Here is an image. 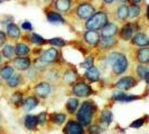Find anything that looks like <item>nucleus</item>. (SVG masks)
<instances>
[{"label": "nucleus", "mask_w": 149, "mask_h": 134, "mask_svg": "<svg viewBox=\"0 0 149 134\" xmlns=\"http://www.w3.org/2000/svg\"><path fill=\"white\" fill-rule=\"evenodd\" d=\"M105 63L111 67L112 74L114 76L123 75L129 69V60H128L127 55L118 50L108 54L105 58Z\"/></svg>", "instance_id": "f257e3e1"}, {"label": "nucleus", "mask_w": 149, "mask_h": 134, "mask_svg": "<svg viewBox=\"0 0 149 134\" xmlns=\"http://www.w3.org/2000/svg\"><path fill=\"white\" fill-rule=\"evenodd\" d=\"M103 130L100 124H91L88 126V134H101Z\"/></svg>", "instance_id": "a19ab883"}, {"label": "nucleus", "mask_w": 149, "mask_h": 134, "mask_svg": "<svg viewBox=\"0 0 149 134\" xmlns=\"http://www.w3.org/2000/svg\"><path fill=\"white\" fill-rule=\"evenodd\" d=\"M143 81H145V83L149 86V72L147 73V75H146V77H145V79H143Z\"/></svg>", "instance_id": "de8ad7c7"}, {"label": "nucleus", "mask_w": 149, "mask_h": 134, "mask_svg": "<svg viewBox=\"0 0 149 134\" xmlns=\"http://www.w3.org/2000/svg\"><path fill=\"white\" fill-rule=\"evenodd\" d=\"M2 63V55H1V52H0V64Z\"/></svg>", "instance_id": "3c124183"}, {"label": "nucleus", "mask_w": 149, "mask_h": 134, "mask_svg": "<svg viewBox=\"0 0 149 134\" xmlns=\"http://www.w3.org/2000/svg\"><path fill=\"white\" fill-rule=\"evenodd\" d=\"M24 126L28 131H36L38 126V119L37 115H31L27 114L24 117Z\"/></svg>", "instance_id": "5701e85b"}, {"label": "nucleus", "mask_w": 149, "mask_h": 134, "mask_svg": "<svg viewBox=\"0 0 149 134\" xmlns=\"http://www.w3.org/2000/svg\"><path fill=\"white\" fill-rule=\"evenodd\" d=\"M6 34H7V37L10 40H18L19 38L22 37V30L19 28V26L16 25L15 22L7 23V26H6Z\"/></svg>", "instance_id": "a211bd4d"}, {"label": "nucleus", "mask_w": 149, "mask_h": 134, "mask_svg": "<svg viewBox=\"0 0 149 134\" xmlns=\"http://www.w3.org/2000/svg\"><path fill=\"white\" fill-rule=\"evenodd\" d=\"M79 106H80V101L77 97H71L68 98L65 104V110L67 111L68 114L73 115V114H76V112L79 110Z\"/></svg>", "instance_id": "bb28decb"}, {"label": "nucleus", "mask_w": 149, "mask_h": 134, "mask_svg": "<svg viewBox=\"0 0 149 134\" xmlns=\"http://www.w3.org/2000/svg\"><path fill=\"white\" fill-rule=\"evenodd\" d=\"M6 44H7V34L0 30V48H2Z\"/></svg>", "instance_id": "37998d69"}, {"label": "nucleus", "mask_w": 149, "mask_h": 134, "mask_svg": "<svg viewBox=\"0 0 149 134\" xmlns=\"http://www.w3.org/2000/svg\"><path fill=\"white\" fill-rule=\"evenodd\" d=\"M148 122H149V115H148Z\"/></svg>", "instance_id": "6e6d98bb"}, {"label": "nucleus", "mask_w": 149, "mask_h": 134, "mask_svg": "<svg viewBox=\"0 0 149 134\" xmlns=\"http://www.w3.org/2000/svg\"><path fill=\"white\" fill-rule=\"evenodd\" d=\"M119 34V26L116 22H108L101 29V37H116Z\"/></svg>", "instance_id": "f3484780"}, {"label": "nucleus", "mask_w": 149, "mask_h": 134, "mask_svg": "<svg viewBox=\"0 0 149 134\" xmlns=\"http://www.w3.org/2000/svg\"><path fill=\"white\" fill-rule=\"evenodd\" d=\"M72 93L76 97L83 98V97H89L90 95H92L93 94V89L91 87V85H89L84 81H77L72 86Z\"/></svg>", "instance_id": "423d86ee"}, {"label": "nucleus", "mask_w": 149, "mask_h": 134, "mask_svg": "<svg viewBox=\"0 0 149 134\" xmlns=\"http://www.w3.org/2000/svg\"><path fill=\"white\" fill-rule=\"evenodd\" d=\"M84 77L86 81H89L90 83H94L100 81V77H101V74H100V69L99 67L97 66H93L90 67L89 69H86L85 74H84Z\"/></svg>", "instance_id": "412c9836"}, {"label": "nucleus", "mask_w": 149, "mask_h": 134, "mask_svg": "<svg viewBox=\"0 0 149 134\" xmlns=\"http://www.w3.org/2000/svg\"><path fill=\"white\" fill-rule=\"evenodd\" d=\"M22 28L25 31H27V32H30V31H33V26H31V23L30 21L28 20H25V21L22 23Z\"/></svg>", "instance_id": "c03bdc74"}, {"label": "nucleus", "mask_w": 149, "mask_h": 134, "mask_svg": "<svg viewBox=\"0 0 149 134\" xmlns=\"http://www.w3.org/2000/svg\"><path fill=\"white\" fill-rule=\"evenodd\" d=\"M38 119V125L39 126H44L45 124L47 123V113L46 112H42L37 115Z\"/></svg>", "instance_id": "79ce46f5"}, {"label": "nucleus", "mask_w": 149, "mask_h": 134, "mask_svg": "<svg viewBox=\"0 0 149 134\" xmlns=\"http://www.w3.org/2000/svg\"><path fill=\"white\" fill-rule=\"evenodd\" d=\"M113 122V114L110 110H103L100 114V125L103 128H107Z\"/></svg>", "instance_id": "b1692460"}, {"label": "nucleus", "mask_w": 149, "mask_h": 134, "mask_svg": "<svg viewBox=\"0 0 149 134\" xmlns=\"http://www.w3.org/2000/svg\"><path fill=\"white\" fill-rule=\"evenodd\" d=\"M75 17L80 20H88L89 18H91L92 16L95 14V7L89 2V1H84V2H81L79 3L75 9L73 10Z\"/></svg>", "instance_id": "20e7f679"}, {"label": "nucleus", "mask_w": 149, "mask_h": 134, "mask_svg": "<svg viewBox=\"0 0 149 134\" xmlns=\"http://www.w3.org/2000/svg\"><path fill=\"white\" fill-rule=\"evenodd\" d=\"M34 95L37 96L38 98H42L45 99L51 95V92H52V85L49 82H46V81H42V82L37 83L35 86H34Z\"/></svg>", "instance_id": "0eeeda50"}, {"label": "nucleus", "mask_w": 149, "mask_h": 134, "mask_svg": "<svg viewBox=\"0 0 149 134\" xmlns=\"http://www.w3.org/2000/svg\"><path fill=\"white\" fill-rule=\"evenodd\" d=\"M118 43H119V40L116 37H101L100 43L97 45V48L103 52H109V50L114 49L118 46Z\"/></svg>", "instance_id": "f8f14e48"}, {"label": "nucleus", "mask_w": 149, "mask_h": 134, "mask_svg": "<svg viewBox=\"0 0 149 134\" xmlns=\"http://www.w3.org/2000/svg\"><path fill=\"white\" fill-rule=\"evenodd\" d=\"M49 122L54 125L61 126L66 122V114L62 113V112L61 113H52V114H49Z\"/></svg>", "instance_id": "c85d7f7f"}, {"label": "nucleus", "mask_w": 149, "mask_h": 134, "mask_svg": "<svg viewBox=\"0 0 149 134\" xmlns=\"http://www.w3.org/2000/svg\"><path fill=\"white\" fill-rule=\"evenodd\" d=\"M39 58L43 60L46 64H54L60 59V52L58 49H56V47H51L48 49H46L45 52H42V55L39 56Z\"/></svg>", "instance_id": "1a4fd4ad"}, {"label": "nucleus", "mask_w": 149, "mask_h": 134, "mask_svg": "<svg viewBox=\"0 0 149 134\" xmlns=\"http://www.w3.org/2000/svg\"><path fill=\"white\" fill-rule=\"evenodd\" d=\"M134 60L137 61V64L149 65V47H142L136 49Z\"/></svg>", "instance_id": "2eb2a0df"}, {"label": "nucleus", "mask_w": 149, "mask_h": 134, "mask_svg": "<svg viewBox=\"0 0 149 134\" xmlns=\"http://www.w3.org/2000/svg\"><path fill=\"white\" fill-rule=\"evenodd\" d=\"M38 103V97L35 95H29V96L25 97V101H24V111L25 112H30L33 111L35 107H37Z\"/></svg>", "instance_id": "a878e982"}, {"label": "nucleus", "mask_w": 149, "mask_h": 134, "mask_svg": "<svg viewBox=\"0 0 149 134\" xmlns=\"http://www.w3.org/2000/svg\"><path fill=\"white\" fill-rule=\"evenodd\" d=\"M27 39L36 46H43V45L47 44L46 39H44L42 36H39L38 34H35V32H29V35H27Z\"/></svg>", "instance_id": "f704fd0d"}, {"label": "nucleus", "mask_w": 149, "mask_h": 134, "mask_svg": "<svg viewBox=\"0 0 149 134\" xmlns=\"http://www.w3.org/2000/svg\"><path fill=\"white\" fill-rule=\"evenodd\" d=\"M46 18L52 23H65L64 17L56 10H46Z\"/></svg>", "instance_id": "393cba45"}, {"label": "nucleus", "mask_w": 149, "mask_h": 134, "mask_svg": "<svg viewBox=\"0 0 149 134\" xmlns=\"http://www.w3.org/2000/svg\"><path fill=\"white\" fill-rule=\"evenodd\" d=\"M24 101H25V97L22 95V92H14L10 96V103L14 105L15 107H20L24 106Z\"/></svg>", "instance_id": "473e14b6"}, {"label": "nucleus", "mask_w": 149, "mask_h": 134, "mask_svg": "<svg viewBox=\"0 0 149 134\" xmlns=\"http://www.w3.org/2000/svg\"><path fill=\"white\" fill-rule=\"evenodd\" d=\"M0 131H1V125H0Z\"/></svg>", "instance_id": "5fc2aeb1"}, {"label": "nucleus", "mask_w": 149, "mask_h": 134, "mask_svg": "<svg viewBox=\"0 0 149 134\" xmlns=\"http://www.w3.org/2000/svg\"><path fill=\"white\" fill-rule=\"evenodd\" d=\"M128 96V93L126 92H122V90H117V92H114L113 94H112L111 96V99L113 102H119V103H125V101H126V98Z\"/></svg>", "instance_id": "c9c22d12"}, {"label": "nucleus", "mask_w": 149, "mask_h": 134, "mask_svg": "<svg viewBox=\"0 0 149 134\" xmlns=\"http://www.w3.org/2000/svg\"><path fill=\"white\" fill-rule=\"evenodd\" d=\"M118 35H119V38L122 41H125V43L130 41L134 35V28H132V25H131V21H128V22H126V23H123L122 27L119 29V34H118Z\"/></svg>", "instance_id": "ddd939ff"}, {"label": "nucleus", "mask_w": 149, "mask_h": 134, "mask_svg": "<svg viewBox=\"0 0 149 134\" xmlns=\"http://www.w3.org/2000/svg\"><path fill=\"white\" fill-rule=\"evenodd\" d=\"M142 0H129V2L130 3H138V5H140V2H141Z\"/></svg>", "instance_id": "09e8293b"}, {"label": "nucleus", "mask_w": 149, "mask_h": 134, "mask_svg": "<svg viewBox=\"0 0 149 134\" xmlns=\"http://www.w3.org/2000/svg\"><path fill=\"white\" fill-rule=\"evenodd\" d=\"M5 83H6L7 87H9V88H17V87H19V86L22 85V83H24V76L20 73H17L16 72L10 78H8L7 81H5Z\"/></svg>", "instance_id": "aec40b11"}, {"label": "nucleus", "mask_w": 149, "mask_h": 134, "mask_svg": "<svg viewBox=\"0 0 149 134\" xmlns=\"http://www.w3.org/2000/svg\"><path fill=\"white\" fill-rule=\"evenodd\" d=\"M97 113V106L93 101H84L80 108L77 110L75 116L76 119L82 124L83 126H89L92 124L93 119Z\"/></svg>", "instance_id": "f03ea898"}, {"label": "nucleus", "mask_w": 149, "mask_h": 134, "mask_svg": "<svg viewBox=\"0 0 149 134\" xmlns=\"http://www.w3.org/2000/svg\"><path fill=\"white\" fill-rule=\"evenodd\" d=\"M45 1H53V0H45ZM55 1V0H54Z\"/></svg>", "instance_id": "864d4df0"}, {"label": "nucleus", "mask_w": 149, "mask_h": 134, "mask_svg": "<svg viewBox=\"0 0 149 134\" xmlns=\"http://www.w3.org/2000/svg\"><path fill=\"white\" fill-rule=\"evenodd\" d=\"M118 2H119L120 5H127L128 2H129V0H118Z\"/></svg>", "instance_id": "8fccbe9b"}, {"label": "nucleus", "mask_w": 149, "mask_h": 134, "mask_svg": "<svg viewBox=\"0 0 149 134\" xmlns=\"http://www.w3.org/2000/svg\"><path fill=\"white\" fill-rule=\"evenodd\" d=\"M15 73V67L10 65V64H5L0 68V78L3 79V81H7L8 78H10Z\"/></svg>", "instance_id": "c756f323"}, {"label": "nucleus", "mask_w": 149, "mask_h": 134, "mask_svg": "<svg viewBox=\"0 0 149 134\" xmlns=\"http://www.w3.org/2000/svg\"><path fill=\"white\" fill-rule=\"evenodd\" d=\"M102 1H103V3H104L105 6H111L116 0H102Z\"/></svg>", "instance_id": "a18cd8bd"}, {"label": "nucleus", "mask_w": 149, "mask_h": 134, "mask_svg": "<svg viewBox=\"0 0 149 134\" xmlns=\"http://www.w3.org/2000/svg\"><path fill=\"white\" fill-rule=\"evenodd\" d=\"M31 52L30 47L26 43H16L15 45V52L17 57H22V56H28Z\"/></svg>", "instance_id": "cd10ccee"}, {"label": "nucleus", "mask_w": 149, "mask_h": 134, "mask_svg": "<svg viewBox=\"0 0 149 134\" xmlns=\"http://www.w3.org/2000/svg\"><path fill=\"white\" fill-rule=\"evenodd\" d=\"M5 1H7V0H0V3H2V2H5Z\"/></svg>", "instance_id": "603ef678"}, {"label": "nucleus", "mask_w": 149, "mask_h": 134, "mask_svg": "<svg viewBox=\"0 0 149 134\" xmlns=\"http://www.w3.org/2000/svg\"><path fill=\"white\" fill-rule=\"evenodd\" d=\"M47 44L52 45L53 47H64V46H66V41L63 38L55 37V38H52V39H48L47 40Z\"/></svg>", "instance_id": "4c0bfd02"}, {"label": "nucleus", "mask_w": 149, "mask_h": 134, "mask_svg": "<svg viewBox=\"0 0 149 134\" xmlns=\"http://www.w3.org/2000/svg\"><path fill=\"white\" fill-rule=\"evenodd\" d=\"M148 122V115H145V116H142V117H139V119H134V122H131L130 124H129V127H131V128H140L145 125V123H147Z\"/></svg>", "instance_id": "e433bc0d"}, {"label": "nucleus", "mask_w": 149, "mask_h": 134, "mask_svg": "<svg viewBox=\"0 0 149 134\" xmlns=\"http://www.w3.org/2000/svg\"><path fill=\"white\" fill-rule=\"evenodd\" d=\"M13 66L15 67L18 72H26L31 67V59L29 56H22V57H16L11 60Z\"/></svg>", "instance_id": "9d476101"}, {"label": "nucleus", "mask_w": 149, "mask_h": 134, "mask_svg": "<svg viewBox=\"0 0 149 134\" xmlns=\"http://www.w3.org/2000/svg\"><path fill=\"white\" fill-rule=\"evenodd\" d=\"M149 72V67L148 65H142V64H137L134 67V73L136 76L139 81H143L147 73Z\"/></svg>", "instance_id": "72a5a7b5"}, {"label": "nucleus", "mask_w": 149, "mask_h": 134, "mask_svg": "<svg viewBox=\"0 0 149 134\" xmlns=\"http://www.w3.org/2000/svg\"><path fill=\"white\" fill-rule=\"evenodd\" d=\"M114 17L119 21H127L129 18V6L128 5H119L114 12Z\"/></svg>", "instance_id": "4be33fe9"}, {"label": "nucleus", "mask_w": 149, "mask_h": 134, "mask_svg": "<svg viewBox=\"0 0 149 134\" xmlns=\"http://www.w3.org/2000/svg\"><path fill=\"white\" fill-rule=\"evenodd\" d=\"M94 65V57L93 56H88L85 60L81 63L79 66L81 67V68H84V69H89L90 67H92Z\"/></svg>", "instance_id": "ea45409f"}, {"label": "nucleus", "mask_w": 149, "mask_h": 134, "mask_svg": "<svg viewBox=\"0 0 149 134\" xmlns=\"http://www.w3.org/2000/svg\"><path fill=\"white\" fill-rule=\"evenodd\" d=\"M130 43L132 46H136L138 48L142 47H149V36L146 32H137L134 34L132 39L130 40Z\"/></svg>", "instance_id": "4468645a"}, {"label": "nucleus", "mask_w": 149, "mask_h": 134, "mask_svg": "<svg viewBox=\"0 0 149 134\" xmlns=\"http://www.w3.org/2000/svg\"><path fill=\"white\" fill-rule=\"evenodd\" d=\"M47 66H48V64L44 63L39 57L34 60V67L37 69L38 72H44V70H46V69H47Z\"/></svg>", "instance_id": "58836bf2"}, {"label": "nucleus", "mask_w": 149, "mask_h": 134, "mask_svg": "<svg viewBox=\"0 0 149 134\" xmlns=\"http://www.w3.org/2000/svg\"><path fill=\"white\" fill-rule=\"evenodd\" d=\"M145 16H146L147 21H149V3L146 6V12H145Z\"/></svg>", "instance_id": "49530a36"}, {"label": "nucleus", "mask_w": 149, "mask_h": 134, "mask_svg": "<svg viewBox=\"0 0 149 134\" xmlns=\"http://www.w3.org/2000/svg\"><path fill=\"white\" fill-rule=\"evenodd\" d=\"M100 39H101V35L94 30H86L83 34V40L90 47H97Z\"/></svg>", "instance_id": "9b49d317"}, {"label": "nucleus", "mask_w": 149, "mask_h": 134, "mask_svg": "<svg viewBox=\"0 0 149 134\" xmlns=\"http://www.w3.org/2000/svg\"><path fill=\"white\" fill-rule=\"evenodd\" d=\"M63 134H85V128L77 119H71L63 127Z\"/></svg>", "instance_id": "6e6552de"}, {"label": "nucleus", "mask_w": 149, "mask_h": 134, "mask_svg": "<svg viewBox=\"0 0 149 134\" xmlns=\"http://www.w3.org/2000/svg\"><path fill=\"white\" fill-rule=\"evenodd\" d=\"M73 7V0H55L53 8L58 12H67Z\"/></svg>", "instance_id": "6ab92c4d"}, {"label": "nucleus", "mask_w": 149, "mask_h": 134, "mask_svg": "<svg viewBox=\"0 0 149 134\" xmlns=\"http://www.w3.org/2000/svg\"><path fill=\"white\" fill-rule=\"evenodd\" d=\"M142 14V8L138 3H130L129 6V18L130 20H136L138 19Z\"/></svg>", "instance_id": "7c9ffc66"}, {"label": "nucleus", "mask_w": 149, "mask_h": 134, "mask_svg": "<svg viewBox=\"0 0 149 134\" xmlns=\"http://www.w3.org/2000/svg\"><path fill=\"white\" fill-rule=\"evenodd\" d=\"M108 22H109V15H108V12L103 11V10H99V11H95V14L85 21L84 27H85L86 30L97 31V30L102 29Z\"/></svg>", "instance_id": "7ed1b4c3"}, {"label": "nucleus", "mask_w": 149, "mask_h": 134, "mask_svg": "<svg viewBox=\"0 0 149 134\" xmlns=\"http://www.w3.org/2000/svg\"><path fill=\"white\" fill-rule=\"evenodd\" d=\"M77 78H79V74L76 72L75 68H68L64 72V74L62 75V81L65 85H68V86H73L75 83L77 82Z\"/></svg>", "instance_id": "dca6fc26"}, {"label": "nucleus", "mask_w": 149, "mask_h": 134, "mask_svg": "<svg viewBox=\"0 0 149 134\" xmlns=\"http://www.w3.org/2000/svg\"><path fill=\"white\" fill-rule=\"evenodd\" d=\"M138 83H139V79L136 76L127 75V76H123V77L119 78L114 83V87L119 90H122V92H128L131 88L136 87L138 85Z\"/></svg>", "instance_id": "39448f33"}, {"label": "nucleus", "mask_w": 149, "mask_h": 134, "mask_svg": "<svg viewBox=\"0 0 149 134\" xmlns=\"http://www.w3.org/2000/svg\"><path fill=\"white\" fill-rule=\"evenodd\" d=\"M1 55L5 59L7 60H13L14 57L16 56V52H15V46L11 44H6L2 49H1Z\"/></svg>", "instance_id": "2f4dec72"}]
</instances>
